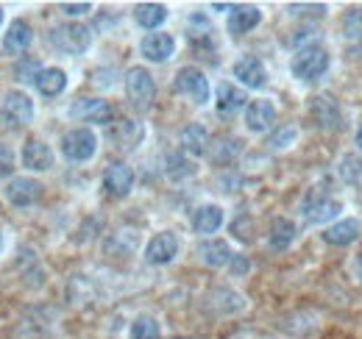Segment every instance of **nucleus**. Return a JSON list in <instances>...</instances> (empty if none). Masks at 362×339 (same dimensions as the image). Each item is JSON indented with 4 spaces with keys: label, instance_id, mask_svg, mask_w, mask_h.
I'll return each mask as SVG.
<instances>
[{
    "label": "nucleus",
    "instance_id": "nucleus-36",
    "mask_svg": "<svg viewBox=\"0 0 362 339\" xmlns=\"http://www.w3.org/2000/svg\"><path fill=\"white\" fill-rule=\"evenodd\" d=\"M40 73H42V67H40L37 59H23V61L14 67V78H17L20 84H31V81H37Z\"/></svg>",
    "mask_w": 362,
    "mask_h": 339
},
{
    "label": "nucleus",
    "instance_id": "nucleus-25",
    "mask_svg": "<svg viewBox=\"0 0 362 339\" xmlns=\"http://www.w3.org/2000/svg\"><path fill=\"white\" fill-rule=\"evenodd\" d=\"M298 237V228L290 217H276L271 222V231H268V248L276 254H284Z\"/></svg>",
    "mask_w": 362,
    "mask_h": 339
},
{
    "label": "nucleus",
    "instance_id": "nucleus-7",
    "mask_svg": "<svg viewBox=\"0 0 362 339\" xmlns=\"http://www.w3.org/2000/svg\"><path fill=\"white\" fill-rule=\"evenodd\" d=\"M126 97H129V103L134 106L136 112H148L153 106V100H156V81H153L151 70H145L139 64L129 67V73H126Z\"/></svg>",
    "mask_w": 362,
    "mask_h": 339
},
{
    "label": "nucleus",
    "instance_id": "nucleus-39",
    "mask_svg": "<svg viewBox=\"0 0 362 339\" xmlns=\"http://www.w3.org/2000/svg\"><path fill=\"white\" fill-rule=\"evenodd\" d=\"M11 170H14V150L8 145H0V178H8Z\"/></svg>",
    "mask_w": 362,
    "mask_h": 339
},
{
    "label": "nucleus",
    "instance_id": "nucleus-33",
    "mask_svg": "<svg viewBox=\"0 0 362 339\" xmlns=\"http://www.w3.org/2000/svg\"><path fill=\"white\" fill-rule=\"evenodd\" d=\"M129 339H162V328H159L156 317H151V314H139L134 323H132Z\"/></svg>",
    "mask_w": 362,
    "mask_h": 339
},
{
    "label": "nucleus",
    "instance_id": "nucleus-34",
    "mask_svg": "<svg viewBox=\"0 0 362 339\" xmlns=\"http://www.w3.org/2000/svg\"><path fill=\"white\" fill-rule=\"evenodd\" d=\"M240 153H243V142L234 139V136H226V139H221V142L212 148V162H215V165H228V162L237 159Z\"/></svg>",
    "mask_w": 362,
    "mask_h": 339
},
{
    "label": "nucleus",
    "instance_id": "nucleus-23",
    "mask_svg": "<svg viewBox=\"0 0 362 339\" xmlns=\"http://www.w3.org/2000/svg\"><path fill=\"white\" fill-rule=\"evenodd\" d=\"M170 11L165 3H136L134 6V23L145 31H159L165 23H168Z\"/></svg>",
    "mask_w": 362,
    "mask_h": 339
},
{
    "label": "nucleus",
    "instance_id": "nucleus-15",
    "mask_svg": "<svg viewBox=\"0 0 362 339\" xmlns=\"http://www.w3.org/2000/svg\"><path fill=\"white\" fill-rule=\"evenodd\" d=\"M362 234V222L357 217H346V220H337V222H332V225H326L323 228V242L326 245H332V248H349V245H354L357 239H360Z\"/></svg>",
    "mask_w": 362,
    "mask_h": 339
},
{
    "label": "nucleus",
    "instance_id": "nucleus-31",
    "mask_svg": "<svg viewBox=\"0 0 362 339\" xmlns=\"http://www.w3.org/2000/svg\"><path fill=\"white\" fill-rule=\"evenodd\" d=\"M337 178L349 186H357L362 181V159L354 153H343L337 162Z\"/></svg>",
    "mask_w": 362,
    "mask_h": 339
},
{
    "label": "nucleus",
    "instance_id": "nucleus-29",
    "mask_svg": "<svg viewBox=\"0 0 362 339\" xmlns=\"http://www.w3.org/2000/svg\"><path fill=\"white\" fill-rule=\"evenodd\" d=\"M198 256H201V261L206 264V267H228V261H231V248H228V242L223 239H206L201 248H198Z\"/></svg>",
    "mask_w": 362,
    "mask_h": 339
},
{
    "label": "nucleus",
    "instance_id": "nucleus-21",
    "mask_svg": "<svg viewBox=\"0 0 362 339\" xmlns=\"http://www.w3.org/2000/svg\"><path fill=\"white\" fill-rule=\"evenodd\" d=\"M276 123V106L268 97H259V100H248L245 106V128L251 133H265L271 131Z\"/></svg>",
    "mask_w": 362,
    "mask_h": 339
},
{
    "label": "nucleus",
    "instance_id": "nucleus-30",
    "mask_svg": "<svg viewBox=\"0 0 362 339\" xmlns=\"http://www.w3.org/2000/svg\"><path fill=\"white\" fill-rule=\"evenodd\" d=\"M165 175L170 181H184V178H192L195 175V165L187 159V153H168L165 156Z\"/></svg>",
    "mask_w": 362,
    "mask_h": 339
},
{
    "label": "nucleus",
    "instance_id": "nucleus-24",
    "mask_svg": "<svg viewBox=\"0 0 362 339\" xmlns=\"http://www.w3.org/2000/svg\"><path fill=\"white\" fill-rule=\"evenodd\" d=\"M243 106H248V97H245V92H243L240 86H234V84L218 86V92H215V112H218L221 117L237 114Z\"/></svg>",
    "mask_w": 362,
    "mask_h": 339
},
{
    "label": "nucleus",
    "instance_id": "nucleus-42",
    "mask_svg": "<svg viewBox=\"0 0 362 339\" xmlns=\"http://www.w3.org/2000/svg\"><path fill=\"white\" fill-rule=\"evenodd\" d=\"M354 273H357V281L362 284V256L357 258V264H354Z\"/></svg>",
    "mask_w": 362,
    "mask_h": 339
},
{
    "label": "nucleus",
    "instance_id": "nucleus-16",
    "mask_svg": "<svg viewBox=\"0 0 362 339\" xmlns=\"http://www.w3.org/2000/svg\"><path fill=\"white\" fill-rule=\"evenodd\" d=\"M187 40L192 44V50H198V53L215 50V28H212V23H209V17L204 11L189 14V20H187Z\"/></svg>",
    "mask_w": 362,
    "mask_h": 339
},
{
    "label": "nucleus",
    "instance_id": "nucleus-1",
    "mask_svg": "<svg viewBox=\"0 0 362 339\" xmlns=\"http://www.w3.org/2000/svg\"><path fill=\"white\" fill-rule=\"evenodd\" d=\"M329 67H332V56L323 44H310V47L296 50V56L290 61V73L301 84H317L329 73Z\"/></svg>",
    "mask_w": 362,
    "mask_h": 339
},
{
    "label": "nucleus",
    "instance_id": "nucleus-32",
    "mask_svg": "<svg viewBox=\"0 0 362 339\" xmlns=\"http://www.w3.org/2000/svg\"><path fill=\"white\" fill-rule=\"evenodd\" d=\"M340 31L346 40L351 42H362V6H351L343 11L340 17Z\"/></svg>",
    "mask_w": 362,
    "mask_h": 339
},
{
    "label": "nucleus",
    "instance_id": "nucleus-13",
    "mask_svg": "<svg viewBox=\"0 0 362 339\" xmlns=\"http://www.w3.org/2000/svg\"><path fill=\"white\" fill-rule=\"evenodd\" d=\"M42 184L37 181V178H28V175H23V178H11L8 184H6V201L11 203V206H17V209H28V206H34L40 198H42Z\"/></svg>",
    "mask_w": 362,
    "mask_h": 339
},
{
    "label": "nucleus",
    "instance_id": "nucleus-6",
    "mask_svg": "<svg viewBox=\"0 0 362 339\" xmlns=\"http://www.w3.org/2000/svg\"><path fill=\"white\" fill-rule=\"evenodd\" d=\"M173 89L184 95L187 100H192L195 106H206L209 100H212V89H209V78H206V73L201 70V67H195V64H184L179 73H176V78H173Z\"/></svg>",
    "mask_w": 362,
    "mask_h": 339
},
{
    "label": "nucleus",
    "instance_id": "nucleus-27",
    "mask_svg": "<svg viewBox=\"0 0 362 339\" xmlns=\"http://www.w3.org/2000/svg\"><path fill=\"white\" fill-rule=\"evenodd\" d=\"M209 300V309L215 311V314H240L243 309H245V297L240 295V292H234V290H226V287H218V290H212V295L206 297Z\"/></svg>",
    "mask_w": 362,
    "mask_h": 339
},
{
    "label": "nucleus",
    "instance_id": "nucleus-11",
    "mask_svg": "<svg viewBox=\"0 0 362 339\" xmlns=\"http://www.w3.org/2000/svg\"><path fill=\"white\" fill-rule=\"evenodd\" d=\"M134 181H136L134 170L129 167L126 162H115V165H109L106 172H103V192L109 198H115V201H123V198L132 195Z\"/></svg>",
    "mask_w": 362,
    "mask_h": 339
},
{
    "label": "nucleus",
    "instance_id": "nucleus-43",
    "mask_svg": "<svg viewBox=\"0 0 362 339\" xmlns=\"http://www.w3.org/2000/svg\"><path fill=\"white\" fill-rule=\"evenodd\" d=\"M354 145H357V148L362 150V126L357 128V133H354Z\"/></svg>",
    "mask_w": 362,
    "mask_h": 339
},
{
    "label": "nucleus",
    "instance_id": "nucleus-20",
    "mask_svg": "<svg viewBox=\"0 0 362 339\" xmlns=\"http://www.w3.org/2000/svg\"><path fill=\"white\" fill-rule=\"evenodd\" d=\"M223 222H226V212H223V206H218V203H204V206H198V209L192 212V220H189V225H192V231H195L198 237H212V234H218V231L223 228Z\"/></svg>",
    "mask_w": 362,
    "mask_h": 339
},
{
    "label": "nucleus",
    "instance_id": "nucleus-28",
    "mask_svg": "<svg viewBox=\"0 0 362 339\" xmlns=\"http://www.w3.org/2000/svg\"><path fill=\"white\" fill-rule=\"evenodd\" d=\"M37 89L45 97H59L67 89V73L62 67H42V73L37 76Z\"/></svg>",
    "mask_w": 362,
    "mask_h": 339
},
{
    "label": "nucleus",
    "instance_id": "nucleus-14",
    "mask_svg": "<svg viewBox=\"0 0 362 339\" xmlns=\"http://www.w3.org/2000/svg\"><path fill=\"white\" fill-rule=\"evenodd\" d=\"M231 76L245 86V89H262V86L268 84V67L262 64V59H257L251 53H245V56H240L234 61Z\"/></svg>",
    "mask_w": 362,
    "mask_h": 339
},
{
    "label": "nucleus",
    "instance_id": "nucleus-38",
    "mask_svg": "<svg viewBox=\"0 0 362 339\" xmlns=\"http://www.w3.org/2000/svg\"><path fill=\"white\" fill-rule=\"evenodd\" d=\"M228 270H231V275H248V270H251V261H248V256L243 254H234L231 256V261H228Z\"/></svg>",
    "mask_w": 362,
    "mask_h": 339
},
{
    "label": "nucleus",
    "instance_id": "nucleus-45",
    "mask_svg": "<svg viewBox=\"0 0 362 339\" xmlns=\"http://www.w3.org/2000/svg\"><path fill=\"white\" fill-rule=\"evenodd\" d=\"M0 251H3V237H0Z\"/></svg>",
    "mask_w": 362,
    "mask_h": 339
},
{
    "label": "nucleus",
    "instance_id": "nucleus-37",
    "mask_svg": "<svg viewBox=\"0 0 362 339\" xmlns=\"http://www.w3.org/2000/svg\"><path fill=\"white\" fill-rule=\"evenodd\" d=\"M287 14L290 17H323L326 14V6L323 3H290L287 6Z\"/></svg>",
    "mask_w": 362,
    "mask_h": 339
},
{
    "label": "nucleus",
    "instance_id": "nucleus-41",
    "mask_svg": "<svg viewBox=\"0 0 362 339\" xmlns=\"http://www.w3.org/2000/svg\"><path fill=\"white\" fill-rule=\"evenodd\" d=\"M215 11H231V3H212Z\"/></svg>",
    "mask_w": 362,
    "mask_h": 339
},
{
    "label": "nucleus",
    "instance_id": "nucleus-12",
    "mask_svg": "<svg viewBox=\"0 0 362 339\" xmlns=\"http://www.w3.org/2000/svg\"><path fill=\"white\" fill-rule=\"evenodd\" d=\"M176 53V40L173 34L168 31H153V34H145L142 42H139V56L151 64H165L170 61Z\"/></svg>",
    "mask_w": 362,
    "mask_h": 339
},
{
    "label": "nucleus",
    "instance_id": "nucleus-40",
    "mask_svg": "<svg viewBox=\"0 0 362 339\" xmlns=\"http://www.w3.org/2000/svg\"><path fill=\"white\" fill-rule=\"evenodd\" d=\"M59 8L67 14V17H84L92 11V3H59Z\"/></svg>",
    "mask_w": 362,
    "mask_h": 339
},
{
    "label": "nucleus",
    "instance_id": "nucleus-26",
    "mask_svg": "<svg viewBox=\"0 0 362 339\" xmlns=\"http://www.w3.org/2000/svg\"><path fill=\"white\" fill-rule=\"evenodd\" d=\"M181 150L195 156V159H201L209 150V131H206V126H201V123L184 126V131H181Z\"/></svg>",
    "mask_w": 362,
    "mask_h": 339
},
{
    "label": "nucleus",
    "instance_id": "nucleus-44",
    "mask_svg": "<svg viewBox=\"0 0 362 339\" xmlns=\"http://www.w3.org/2000/svg\"><path fill=\"white\" fill-rule=\"evenodd\" d=\"M0 28H3V8H0Z\"/></svg>",
    "mask_w": 362,
    "mask_h": 339
},
{
    "label": "nucleus",
    "instance_id": "nucleus-4",
    "mask_svg": "<svg viewBox=\"0 0 362 339\" xmlns=\"http://www.w3.org/2000/svg\"><path fill=\"white\" fill-rule=\"evenodd\" d=\"M343 212V203L329 198L326 192H320L317 186H313L304 201H301V217H304V225H326V222H337V217Z\"/></svg>",
    "mask_w": 362,
    "mask_h": 339
},
{
    "label": "nucleus",
    "instance_id": "nucleus-9",
    "mask_svg": "<svg viewBox=\"0 0 362 339\" xmlns=\"http://www.w3.org/2000/svg\"><path fill=\"white\" fill-rule=\"evenodd\" d=\"M179 251H181L179 237H176L173 231H159V234H153V237L148 239L142 256H145V261H148L151 267H165V264L176 261Z\"/></svg>",
    "mask_w": 362,
    "mask_h": 339
},
{
    "label": "nucleus",
    "instance_id": "nucleus-19",
    "mask_svg": "<svg viewBox=\"0 0 362 339\" xmlns=\"http://www.w3.org/2000/svg\"><path fill=\"white\" fill-rule=\"evenodd\" d=\"M20 162L28 172H47L56 165V156H53L50 145H45L42 139H28L20 150Z\"/></svg>",
    "mask_w": 362,
    "mask_h": 339
},
{
    "label": "nucleus",
    "instance_id": "nucleus-18",
    "mask_svg": "<svg viewBox=\"0 0 362 339\" xmlns=\"http://www.w3.org/2000/svg\"><path fill=\"white\" fill-rule=\"evenodd\" d=\"M109 139L115 142L117 150H136L145 139V126L139 120H132V117H123L117 123H112L109 128Z\"/></svg>",
    "mask_w": 362,
    "mask_h": 339
},
{
    "label": "nucleus",
    "instance_id": "nucleus-5",
    "mask_svg": "<svg viewBox=\"0 0 362 339\" xmlns=\"http://www.w3.org/2000/svg\"><path fill=\"white\" fill-rule=\"evenodd\" d=\"M59 148H62V156H64L67 162L84 165V162L95 159V153H98V133H95L92 128H84V126L70 128V131L62 136Z\"/></svg>",
    "mask_w": 362,
    "mask_h": 339
},
{
    "label": "nucleus",
    "instance_id": "nucleus-8",
    "mask_svg": "<svg viewBox=\"0 0 362 339\" xmlns=\"http://www.w3.org/2000/svg\"><path fill=\"white\" fill-rule=\"evenodd\" d=\"M307 114L320 131H340L343 128V109H340L337 97L329 92H320L315 97H310Z\"/></svg>",
    "mask_w": 362,
    "mask_h": 339
},
{
    "label": "nucleus",
    "instance_id": "nucleus-22",
    "mask_svg": "<svg viewBox=\"0 0 362 339\" xmlns=\"http://www.w3.org/2000/svg\"><path fill=\"white\" fill-rule=\"evenodd\" d=\"M31 42H34V28L25 20H20V17L11 20L6 34H3V50L8 56H20V53H25L31 47Z\"/></svg>",
    "mask_w": 362,
    "mask_h": 339
},
{
    "label": "nucleus",
    "instance_id": "nucleus-17",
    "mask_svg": "<svg viewBox=\"0 0 362 339\" xmlns=\"http://www.w3.org/2000/svg\"><path fill=\"white\" fill-rule=\"evenodd\" d=\"M259 23H262V8L259 6H251V3H240V6H231L226 28L231 37H245Z\"/></svg>",
    "mask_w": 362,
    "mask_h": 339
},
{
    "label": "nucleus",
    "instance_id": "nucleus-3",
    "mask_svg": "<svg viewBox=\"0 0 362 339\" xmlns=\"http://www.w3.org/2000/svg\"><path fill=\"white\" fill-rule=\"evenodd\" d=\"M34 112H37V106H34L31 95H25L23 89H8L0 100V128L20 131V128L31 126Z\"/></svg>",
    "mask_w": 362,
    "mask_h": 339
},
{
    "label": "nucleus",
    "instance_id": "nucleus-35",
    "mask_svg": "<svg viewBox=\"0 0 362 339\" xmlns=\"http://www.w3.org/2000/svg\"><path fill=\"white\" fill-rule=\"evenodd\" d=\"M296 139H298V128L281 126L268 136V148H271V150H287L290 145H296Z\"/></svg>",
    "mask_w": 362,
    "mask_h": 339
},
{
    "label": "nucleus",
    "instance_id": "nucleus-10",
    "mask_svg": "<svg viewBox=\"0 0 362 339\" xmlns=\"http://www.w3.org/2000/svg\"><path fill=\"white\" fill-rule=\"evenodd\" d=\"M70 117L92 126H109L115 120V109L103 97H81L70 106Z\"/></svg>",
    "mask_w": 362,
    "mask_h": 339
},
{
    "label": "nucleus",
    "instance_id": "nucleus-2",
    "mask_svg": "<svg viewBox=\"0 0 362 339\" xmlns=\"http://www.w3.org/2000/svg\"><path fill=\"white\" fill-rule=\"evenodd\" d=\"M47 44L64 56H84L92 47V28L84 23H62L47 34Z\"/></svg>",
    "mask_w": 362,
    "mask_h": 339
}]
</instances>
